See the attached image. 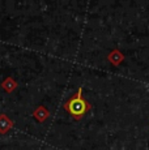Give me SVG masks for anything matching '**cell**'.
Listing matches in <instances>:
<instances>
[{
    "mask_svg": "<svg viewBox=\"0 0 149 150\" xmlns=\"http://www.w3.org/2000/svg\"><path fill=\"white\" fill-rule=\"evenodd\" d=\"M63 107H64V110H67L72 115V117H74L76 120L81 119L85 115V112L88 110H90V105L82 98V88H79L77 93L71 99H68Z\"/></svg>",
    "mask_w": 149,
    "mask_h": 150,
    "instance_id": "1",
    "label": "cell"
},
{
    "mask_svg": "<svg viewBox=\"0 0 149 150\" xmlns=\"http://www.w3.org/2000/svg\"><path fill=\"white\" fill-rule=\"evenodd\" d=\"M13 127V122L7 117L5 114L0 115V133H7L11 128Z\"/></svg>",
    "mask_w": 149,
    "mask_h": 150,
    "instance_id": "2",
    "label": "cell"
},
{
    "mask_svg": "<svg viewBox=\"0 0 149 150\" xmlns=\"http://www.w3.org/2000/svg\"><path fill=\"white\" fill-rule=\"evenodd\" d=\"M33 116L35 117V119L38 120L39 123H43L45 120L47 119L48 116H50V112H48V111H47V108L43 107V106H39V107L33 112Z\"/></svg>",
    "mask_w": 149,
    "mask_h": 150,
    "instance_id": "3",
    "label": "cell"
},
{
    "mask_svg": "<svg viewBox=\"0 0 149 150\" xmlns=\"http://www.w3.org/2000/svg\"><path fill=\"white\" fill-rule=\"evenodd\" d=\"M107 59H109V62H111V64L113 65H119L120 63L123 62V55L120 51L118 50H114V51H111V54L107 56Z\"/></svg>",
    "mask_w": 149,
    "mask_h": 150,
    "instance_id": "4",
    "label": "cell"
},
{
    "mask_svg": "<svg viewBox=\"0 0 149 150\" xmlns=\"http://www.w3.org/2000/svg\"><path fill=\"white\" fill-rule=\"evenodd\" d=\"M1 86H3V89H5V90L8 91V93H12L13 90L17 88V82L15 81L13 79H11V77H8L7 80H5L4 82L1 83Z\"/></svg>",
    "mask_w": 149,
    "mask_h": 150,
    "instance_id": "5",
    "label": "cell"
}]
</instances>
